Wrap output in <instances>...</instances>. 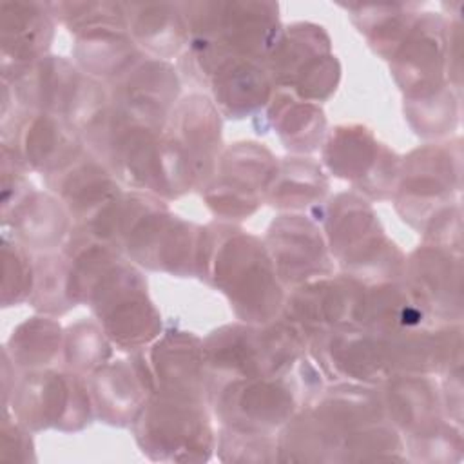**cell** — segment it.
I'll return each instance as SVG.
<instances>
[{
  "instance_id": "obj_21",
  "label": "cell",
  "mask_w": 464,
  "mask_h": 464,
  "mask_svg": "<svg viewBox=\"0 0 464 464\" xmlns=\"http://www.w3.org/2000/svg\"><path fill=\"white\" fill-rule=\"evenodd\" d=\"M308 355L326 382L381 386L392 370L384 341L359 323H346L308 339Z\"/></svg>"
},
{
  "instance_id": "obj_23",
  "label": "cell",
  "mask_w": 464,
  "mask_h": 464,
  "mask_svg": "<svg viewBox=\"0 0 464 464\" xmlns=\"http://www.w3.org/2000/svg\"><path fill=\"white\" fill-rule=\"evenodd\" d=\"M402 281L435 323H462V252L422 241L406 256Z\"/></svg>"
},
{
  "instance_id": "obj_39",
  "label": "cell",
  "mask_w": 464,
  "mask_h": 464,
  "mask_svg": "<svg viewBox=\"0 0 464 464\" xmlns=\"http://www.w3.org/2000/svg\"><path fill=\"white\" fill-rule=\"evenodd\" d=\"M404 118L419 138L428 141L448 140L460 121V94L446 85L426 96L404 100Z\"/></svg>"
},
{
  "instance_id": "obj_3",
  "label": "cell",
  "mask_w": 464,
  "mask_h": 464,
  "mask_svg": "<svg viewBox=\"0 0 464 464\" xmlns=\"http://www.w3.org/2000/svg\"><path fill=\"white\" fill-rule=\"evenodd\" d=\"M196 277L223 294L239 321L265 324L281 315L286 288L265 241L236 223L201 227Z\"/></svg>"
},
{
  "instance_id": "obj_38",
  "label": "cell",
  "mask_w": 464,
  "mask_h": 464,
  "mask_svg": "<svg viewBox=\"0 0 464 464\" xmlns=\"http://www.w3.org/2000/svg\"><path fill=\"white\" fill-rule=\"evenodd\" d=\"M355 29L382 60H388L419 11L420 4H339Z\"/></svg>"
},
{
  "instance_id": "obj_32",
  "label": "cell",
  "mask_w": 464,
  "mask_h": 464,
  "mask_svg": "<svg viewBox=\"0 0 464 464\" xmlns=\"http://www.w3.org/2000/svg\"><path fill=\"white\" fill-rule=\"evenodd\" d=\"M254 127L257 132L272 129L281 145L295 156H310L321 150L328 134L321 105L299 100L281 89H276L266 107L254 116Z\"/></svg>"
},
{
  "instance_id": "obj_5",
  "label": "cell",
  "mask_w": 464,
  "mask_h": 464,
  "mask_svg": "<svg viewBox=\"0 0 464 464\" xmlns=\"http://www.w3.org/2000/svg\"><path fill=\"white\" fill-rule=\"evenodd\" d=\"M223 116L203 92L176 103L161 130V169L169 201L201 190L223 152Z\"/></svg>"
},
{
  "instance_id": "obj_27",
  "label": "cell",
  "mask_w": 464,
  "mask_h": 464,
  "mask_svg": "<svg viewBox=\"0 0 464 464\" xmlns=\"http://www.w3.org/2000/svg\"><path fill=\"white\" fill-rule=\"evenodd\" d=\"M141 352L154 379V392L207 401L208 370L199 335L167 328Z\"/></svg>"
},
{
  "instance_id": "obj_15",
  "label": "cell",
  "mask_w": 464,
  "mask_h": 464,
  "mask_svg": "<svg viewBox=\"0 0 464 464\" xmlns=\"http://www.w3.org/2000/svg\"><path fill=\"white\" fill-rule=\"evenodd\" d=\"M265 67L276 89L317 105L335 94L343 72L341 62L332 51L330 34L314 22L283 25Z\"/></svg>"
},
{
  "instance_id": "obj_37",
  "label": "cell",
  "mask_w": 464,
  "mask_h": 464,
  "mask_svg": "<svg viewBox=\"0 0 464 464\" xmlns=\"http://www.w3.org/2000/svg\"><path fill=\"white\" fill-rule=\"evenodd\" d=\"M63 332L56 317L36 314L14 326L2 350L18 372L51 368L63 357Z\"/></svg>"
},
{
  "instance_id": "obj_18",
  "label": "cell",
  "mask_w": 464,
  "mask_h": 464,
  "mask_svg": "<svg viewBox=\"0 0 464 464\" xmlns=\"http://www.w3.org/2000/svg\"><path fill=\"white\" fill-rule=\"evenodd\" d=\"M0 130L2 143L16 154L29 172L42 176L63 169L87 149L83 138L65 118L20 107L4 82Z\"/></svg>"
},
{
  "instance_id": "obj_33",
  "label": "cell",
  "mask_w": 464,
  "mask_h": 464,
  "mask_svg": "<svg viewBox=\"0 0 464 464\" xmlns=\"http://www.w3.org/2000/svg\"><path fill=\"white\" fill-rule=\"evenodd\" d=\"M386 420L402 435L419 433L446 419L440 390L433 375L393 373L381 386Z\"/></svg>"
},
{
  "instance_id": "obj_25",
  "label": "cell",
  "mask_w": 464,
  "mask_h": 464,
  "mask_svg": "<svg viewBox=\"0 0 464 464\" xmlns=\"http://www.w3.org/2000/svg\"><path fill=\"white\" fill-rule=\"evenodd\" d=\"M94 417L114 428H130L138 411L154 393V379L143 352L109 361L87 377Z\"/></svg>"
},
{
  "instance_id": "obj_30",
  "label": "cell",
  "mask_w": 464,
  "mask_h": 464,
  "mask_svg": "<svg viewBox=\"0 0 464 464\" xmlns=\"http://www.w3.org/2000/svg\"><path fill=\"white\" fill-rule=\"evenodd\" d=\"M42 178L47 190L65 205L74 225L83 223L123 192L118 178L89 149L63 169Z\"/></svg>"
},
{
  "instance_id": "obj_8",
  "label": "cell",
  "mask_w": 464,
  "mask_h": 464,
  "mask_svg": "<svg viewBox=\"0 0 464 464\" xmlns=\"http://www.w3.org/2000/svg\"><path fill=\"white\" fill-rule=\"evenodd\" d=\"M74 38L72 62L87 76L114 82L143 56L130 38L121 2H45Z\"/></svg>"
},
{
  "instance_id": "obj_7",
  "label": "cell",
  "mask_w": 464,
  "mask_h": 464,
  "mask_svg": "<svg viewBox=\"0 0 464 464\" xmlns=\"http://www.w3.org/2000/svg\"><path fill=\"white\" fill-rule=\"evenodd\" d=\"M9 85L16 103L24 109L44 111L65 118L85 138L111 107L109 89L65 56L47 54L22 69Z\"/></svg>"
},
{
  "instance_id": "obj_46",
  "label": "cell",
  "mask_w": 464,
  "mask_h": 464,
  "mask_svg": "<svg viewBox=\"0 0 464 464\" xmlns=\"http://www.w3.org/2000/svg\"><path fill=\"white\" fill-rule=\"evenodd\" d=\"M439 382L442 413L448 420L462 426V362L446 370Z\"/></svg>"
},
{
  "instance_id": "obj_44",
  "label": "cell",
  "mask_w": 464,
  "mask_h": 464,
  "mask_svg": "<svg viewBox=\"0 0 464 464\" xmlns=\"http://www.w3.org/2000/svg\"><path fill=\"white\" fill-rule=\"evenodd\" d=\"M214 453L221 462H277V433L245 431L219 426Z\"/></svg>"
},
{
  "instance_id": "obj_41",
  "label": "cell",
  "mask_w": 464,
  "mask_h": 464,
  "mask_svg": "<svg viewBox=\"0 0 464 464\" xmlns=\"http://www.w3.org/2000/svg\"><path fill=\"white\" fill-rule=\"evenodd\" d=\"M114 344L92 317H82L71 323L63 332V357L67 370L89 377L112 359Z\"/></svg>"
},
{
  "instance_id": "obj_1",
  "label": "cell",
  "mask_w": 464,
  "mask_h": 464,
  "mask_svg": "<svg viewBox=\"0 0 464 464\" xmlns=\"http://www.w3.org/2000/svg\"><path fill=\"white\" fill-rule=\"evenodd\" d=\"M62 252L69 259L71 295L87 304L116 350H145L163 332L145 276L116 246L71 230Z\"/></svg>"
},
{
  "instance_id": "obj_45",
  "label": "cell",
  "mask_w": 464,
  "mask_h": 464,
  "mask_svg": "<svg viewBox=\"0 0 464 464\" xmlns=\"http://www.w3.org/2000/svg\"><path fill=\"white\" fill-rule=\"evenodd\" d=\"M2 446H0V459L5 462H34V440L33 431L25 428L9 410H4L2 417Z\"/></svg>"
},
{
  "instance_id": "obj_20",
  "label": "cell",
  "mask_w": 464,
  "mask_h": 464,
  "mask_svg": "<svg viewBox=\"0 0 464 464\" xmlns=\"http://www.w3.org/2000/svg\"><path fill=\"white\" fill-rule=\"evenodd\" d=\"M448 20L444 13L419 11L390 58V72L404 100L435 92L446 78Z\"/></svg>"
},
{
  "instance_id": "obj_43",
  "label": "cell",
  "mask_w": 464,
  "mask_h": 464,
  "mask_svg": "<svg viewBox=\"0 0 464 464\" xmlns=\"http://www.w3.org/2000/svg\"><path fill=\"white\" fill-rule=\"evenodd\" d=\"M34 257L7 232H2V306H18L31 299Z\"/></svg>"
},
{
  "instance_id": "obj_24",
  "label": "cell",
  "mask_w": 464,
  "mask_h": 464,
  "mask_svg": "<svg viewBox=\"0 0 464 464\" xmlns=\"http://www.w3.org/2000/svg\"><path fill=\"white\" fill-rule=\"evenodd\" d=\"M364 283L348 274L317 277L286 290L281 315L306 341L335 326L355 323Z\"/></svg>"
},
{
  "instance_id": "obj_10",
  "label": "cell",
  "mask_w": 464,
  "mask_h": 464,
  "mask_svg": "<svg viewBox=\"0 0 464 464\" xmlns=\"http://www.w3.org/2000/svg\"><path fill=\"white\" fill-rule=\"evenodd\" d=\"M192 44L263 62L276 47L283 24L276 2L203 0L179 2Z\"/></svg>"
},
{
  "instance_id": "obj_35",
  "label": "cell",
  "mask_w": 464,
  "mask_h": 464,
  "mask_svg": "<svg viewBox=\"0 0 464 464\" xmlns=\"http://www.w3.org/2000/svg\"><path fill=\"white\" fill-rule=\"evenodd\" d=\"M330 194V178L321 161L312 156L277 158L274 176L265 192V203L281 212H317Z\"/></svg>"
},
{
  "instance_id": "obj_14",
  "label": "cell",
  "mask_w": 464,
  "mask_h": 464,
  "mask_svg": "<svg viewBox=\"0 0 464 464\" xmlns=\"http://www.w3.org/2000/svg\"><path fill=\"white\" fill-rule=\"evenodd\" d=\"M4 410L33 433H76L96 419L87 379L65 366L20 372Z\"/></svg>"
},
{
  "instance_id": "obj_29",
  "label": "cell",
  "mask_w": 464,
  "mask_h": 464,
  "mask_svg": "<svg viewBox=\"0 0 464 464\" xmlns=\"http://www.w3.org/2000/svg\"><path fill=\"white\" fill-rule=\"evenodd\" d=\"M56 22L45 2L4 0L0 4V69L11 80L49 54Z\"/></svg>"
},
{
  "instance_id": "obj_13",
  "label": "cell",
  "mask_w": 464,
  "mask_h": 464,
  "mask_svg": "<svg viewBox=\"0 0 464 464\" xmlns=\"http://www.w3.org/2000/svg\"><path fill=\"white\" fill-rule=\"evenodd\" d=\"M183 74L205 92L228 120L257 116L276 87L263 62L241 58L203 44L188 42L179 56Z\"/></svg>"
},
{
  "instance_id": "obj_31",
  "label": "cell",
  "mask_w": 464,
  "mask_h": 464,
  "mask_svg": "<svg viewBox=\"0 0 464 464\" xmlns=\"http://www.w3.org/2000/svg\"><path fill=\"white\" fill-rule=\"evenodd\" d=\"M72 218L65 205L49 190L34 188L13 210L2 214V228L29 252L44 254L62 250Z\"/></svg>"
},
{
  "instance_id": "obj_34",
  "label": "cell",
  "mask_w": 464,
  "mask_h": 464,
  "mask_svg": "<svg viewBox=\"0 0 464 464\" xmlns=\"http://www.w3.org/2000/svg\"><path fill=\"white\" fill-rule=\"evenodd\" d=\"M134 44L150 58H179L188 45V27L179 2H121Z\"/></svg>"
},
{
  "instance_id": "obj_28",
  "label": "cell",
  "mask_w": 464,
  "mask_h": 464,
  "mask_svg": "<svg viewBox=\"0 0 464 464\" xmlns=\"http://www.w3.org/2000/svg\"><path fill=\"white\" fill-rule=\"evenodd\" d=\"M381 337L392 373L435 377L462 362V323H428Z\"/></svg>"
},
{
  "instance_id": "obj_12",
  "label": "cell",
  "mask_w": 464,
  "mask_h": 464,
  "mask_svg": "<svg viewBox=\"0 0 464 464\" xmlns=\"http://www.w3.org/2000/svg\"><path fill=\"white\" fill-rule=\"evenodd\" d=\"M161 130L163 127L147 123L111 105L83 141L121 185L169 201L161 169Z\"/></svg>"
},
{
  "instance_id": "obj_22",
  "label": "cell",
  "mask_w": 464,
  "mask_h": 464,
  "mask_svg": "<svg viewBox=\"0 0 464 464\" xmlns=\"http://www.w3.org/2000/svg\"><path fill=\"white\" fill-rule=\"evenodd\" d=\"M263 241L286 290L335 272L323 228L310 214H279L270 221Z\"/></svg>"
},
{
  "instance_id": "obj_2",
  "label": "cell",
  "mask_w": 464,
  "mask_h": 464,
  "mask_svg": "<svg viewBox=\"0 0 464 464\" xmlns=\"http://www.w3.org/2000/svg\"><path fill=\"white\" fill-rule=\"evenodd\" d=\"M89 232L140 268L196 277L201 225L170 212L154 194L123 190L89 221Z\"/></svg>"
},
{
  "instance_id": "obj_19",
  "label": "cell",
  "mask_w": 464,
  "mask_h": 464,
  "mask_svg": "<svg viewBox=\"0 0 464 464\" xmlns=\"http://www.w3.org/2000/svg\"><path fill=\"white\" fill-rule=\"evenodd\" d=\"M277 158L257 141H236L223 149L212 178L199 190L219 221H243L265 203Z\"/></svg>"
},
{
  "instance_id": "obj_6",
  "label": "cell",
  "mask_w": 464,
  "mask_h": 464,
  "mask_svg": "<svg viewBox=\"0 0 464 464\" xmlns=\"http://www.w3.org/2000/svg\"><path fill=\"white\" fill-rule=\"evenodd\" d=\"M306 352V337L283 317L265 324L237 319L203 339L208 375L219 377H285Z\"/></svg>"
},
{
  "instance_id": "obj_16",
  "label": "cell",
  "mask_w": 464,
  "mask_h": 464,
  "mask_svg": "<svg viewBox=\"0 0 464 464\" xmlns=\"http://www.w3.org/2000/svg\"><path fill=\"white\" fill-rule=\"evenodd\" d=\"M207 402L219 426L261 433H277L301 408V399L286 375H208Z\"/></svg>"
},
{
  "instance_id": "obj_42",
  "label": "cell",
  "mask_w": 464,
  "mask_h": 464,
  "mask_svg": "<svg viewBox=\"0 0 464 464\" xmlns=\"http://www.w3.org/2000/svg\"><path fill=\"white\" fill-rule=\"evenodd\" d=\"M406 459L426 464H453L462 460V426L442 419L433 426L402 437Z\"/></svg>"
},
{
  "instance_id": "obj_36",
  "label": "cell",
  "mask_w": 464,
  "mask_h": 464,
  "mask_svg": "<svg viewBox=\"0 0 464 464\" xmlns=\"http://www.w3.org/2000/svg\"><path fill=\"white\" fill-rule=\"evenodd\" d=\"M355 323L377 335H393L435 323L411 295L402 279L364 285Z\"/></svg>"
},
{
  "instance_id": "obj_11",
  "label": "cell",
  "mask_w": 464,
  "mask_h": 464,
  "mask_svg": "<svg viewBox=\"0 0 464 464\" xmlns=\"http://www.w3.org/2000/svg\"><path fill=\"white\" fill-rule=\"evenodd\" d=\"M462 192V140L428 141L402 158L392 198L401 219L419 234Z\"/></svg>"
},
{
  "instance_id": "obj_40",
  "label": "cell",
  "mask_w": 464,
  "mask_h": 464,
  "mask_svg": "<svg viewBox=\"0 0 464 464\" xmlns=\"http://www.w3.org/2000/svg\"><path fill=\"white\" fill-rule=\"evenodd\" d=\"M29 304L45 315H63L76 303L71 295L69 259L62 250L34 256V286Z\"/></svg>"
},
{
  "instance_id": "obj_9",
  "label": "cell",
  "mask_w": 464,
  "mask_h": 464,
  "mask_svg": "<svg viewBox=\"0 0 464 464\" xmlns=\"http://www.w3.org/2000/svg\"><path fill=\"white\" fill-rule=\"evenodd\" d=\"M130 430L140 451L154 462H205L216 451L207 401L154 392Z\"/></svg>"
},
{
  "instance_id": "obj_26",
  "label": "cell",
  "mask_w": 464,
  "mask_h": 464,
  "mask_svg": "<svg viewBox=\"0 0 464 464\" xmlns=\"http://www.w3.org/2000/svg\"><path fill=\"white\" fill-rule=\"evenodd\" d=\"M107 89L112 107L163 127L179 102L181 80L170 62L143 56Z\"/></svg>"
},
{
  "instance_id": "obj_4",
  "label": "cell",
  "mask_w": 464,
  "mask_h": 464,
  "mask_svg": "<svg viewBox=\"0 0 464 464\" xmlns=\"http://www.w3.org/2000/svg\"><path fill=\"white\" fill-rule=\"evenodd\" d=\"M335 266L364 285L402 279L404 252L386 236L372 203L355 190L328 196L312 214Z\"/></svg>"
},
{
  "instance_id": "obj_17",
  "label": "cell",
  "mask_w": 464,
  "mask_h": 464,
  "mask_svg": "<svg viewBox=\"0 0 464 464\" xmlns=\"http://www.w3.org/2000/svg\"><path fill=\"white\" fill-rule=\"evenodd\" d=\"M402 158L361 123L334 127L321 147L324 170L348 181L368 201H390L399 183Z\"/></svg>"
}]
</instances>
